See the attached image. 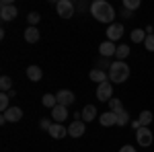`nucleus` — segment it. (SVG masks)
Wrapping results in <instances>:
<instances>
[{
	"label": "nucleus",
	"instance_id": "obj_1",
	"mask_svg": "<svg viewBox=\"0 0 154 152\" xmlns=\"http://www.w3.org/2000/svg\"><path fill=\"white\" fill-rule=\"evenodd\" d=\"M91 14L95 17L99 23L113 25V19H115V8H113L107 0H95V2L91 4Z\"/></svg>",
	"mask_w": 154,
	"mask_h": 152
},
{
	"label": "nucleus",
	"instance_id": "obj_2",
	"mask_svg": "<svg viewBox=\"0 0 154 152\" xmlns=\"http://www.w3.org/2000/svg\"><path fill=\"white\" fill-rule=\"evenodd\" d=\"M109 82H117V84H121V82H125L128 78H130V66L125 64V62H119V60H115L113 64H111V68H109Z\"/></svg>",
	"mask_w": 154,
	"mask_h": 152
},
{
	"label": "nucleus",
	"instance_id": "obj_3",
	"mask_svg": "<svg viewBox=\"0 0 154 152\" xmlns=\"http://www.w3.org/2000/svg\"><path fill=\"white\" fill-rule=\"evenodd\" d=\"M97 99L103 101V103H109V101L113 99V84H111L109 80L97 86Z\"/></svg>",
	"mask_w": 154,
	"mask_h": 152
},
{
	"label": "nucleus",
	"instance_id": "obj_4",
	"mask_svg": "<svg viewBox=\"0 0 154 152\" xmlns=\"http://www.w3.org/2000/svg\"><path fill=\"white\" fill-rule=\"evenodd\" d=\"M56 11H58V14L62 19H70V17H74V4L70 0H58Z\"/></svg>",
	"mask_w": 154,
	"mask_h": 152
},
{
	"label": "nucleus",
	"instance_id": "obj_5",
	"mask_svg": "<svg viewBox=\"0 0 154 152\" xmlns=\"http://www.w3.org/2000/svg\"><path fill=\"white\" fill-rule=\"evenodd\" d=\"M136 140H138V144H140L142 148H148V146L154 142V136H152V132H150L148 128H140L138 132H136Z\"/></svg>",
	"mask_w": 154,
	"mask_h": 152
},
{
	"label": "nucleus",
	"instance_id": "obj_6",
	"mask_svg": "<svg viewBox=\"0 0 154 152\" xmlns=\"http://www.w3.org/2000/svg\"><path fill=\"white\" fill-rule=\"evenodd\" d=\"M84 132H86V123L82 119H74L68 126V136H72V138H80V136H84Z\"/></svg>",
	"mask_w": 154,
	"mask_h": 152
},
{
	"label": "nucleus",
	"instance_id": "obj_7",
	"mask_svg": "<svg viewBox=\"0 0 154 152\" xmlns=\"http://www.w3.org/2000/svg\"><path fill=\"white\" fill-rule=\"evenodd\" d=\"M121 35H123V25L121 23H113L107 27V41H119L121 39Z\"/></svg>",
	"mask_w": 154,
	"mask_h": 152
},
{
	"label": "nucleus",
	"instance_id": "obj_8",
	"mask_svg": "<svg viewBox=\"0 0 154 152\" xmlns=\"http://www.w3.org/2000/svg\"><path fill=\"white\" fill-rule=\"evenodd\" d=\"M68 107L64 105H56L54 109H51V119H54V123H64L66 119H68Z\"/></svg>",
	"mask_w": 154,
	"mask_h": 152
},
{
	"label": "nucleus",
	"instance_id": "obj_9",
	"mask_svg": "<svg viewBox=\"0 0 154 152\" xmlns=\"http://www.w3.org/2000/svg\"><path fill=\"white\" fill-rule=\"evenodd\" d=\"M56 99H58V105H64V107H68L74 103V93L72 91H68V88H64V91H60L58 95H56Z\"/></svg>",
	"mask_w": 154,
	"mask_h": 152
},
{
	"label": "nucleus",
	"instance_id": "obj_10",
	"mask_svg": "<svg viewBox=\"0 0 154 152\" xmlns=\"http://www.w3.org/2000/svg\"><path fill=\"white\" fill-rule=\"evenodd\" d=\"M115 51H117V47L113 41H103L101 45H99V54H101V58H111V56H115Z\"/></svg>",
	"mask_w": 154,
	"mask_h": 152
},
{
	"label": "nucleus",
	"instance_id": "obj_11",
	"mask_svg": "<svg viewBox=\"0 0 154 152\" xmlns=\"http://www.w3.org/2000/svg\"><path fill=\"white\" fill-rule=\"evenodd\" d=\"M17 6L14 4H6V6H0V17L2 21H14L17 19Z\"/></svg>",
	"mask_w": 154,
	"mask_h": 152
},
{
	"label": "nucleus",
	"instance_id": "obj_12",
	"mask_svg": "<svg viewBox=\"0 0 154 152\" xmlns=\"http://www.w3.org/2000/svg\"><path fill=\"white\" fill-rule=\"evenodd\" d=\"M2 117H4L6 121H12V123H14V121H21V117H23V109H21V107H11L8 111L2 113Z\"/></svg>",
	"mask_w": 154,
	"mask_h": 152
},
{
	"label": "nucleus",
	"instance_id": "obj_13",
	"mask_svg": "<svg viewBox=\"0 0 154 152\" xmlns=\"http://www.w3.org/2000/svg\"><path fill=\"white\" fill-rule=\"evenodd\" d=\"M88 78L93 82H99V84H103V82L109 80V74H107L105 70H101V68H93L91 70V74H88Z\"/></svg>",
	"mask_w": 154,
	"mask_h": 152
},
{
	"label": "nucleus",
	"instance_id": "obj_14",
	"mask_svg": "<svg viewBox=\"0 0 154 152\" xmlns=\"http://www.w3.org/2000/svg\"><path fill=\"white\" fill-rule=\"evenodd\" d=\"M99 121H101V126H105V128H109V126H117V113L107 111V113H103V115L99 117Z\"/></svg>",
	"mask_w": 154,
	"mask_h": 152
},
{
	"label": "nucleus",
	"instance_id": "obj_15",
	"mask_svg": "<svg viewBox=\"0 0 154 152\" xmlns=\"http://www.w3.org/2000/svg\"><path fill=\"white\" fill-rule=\"evenodd\" d=\"M49 136H51V138H56V140H60V138L68 136V128H64L62 123H54V126L49 128Z\"/></svg>",
	"mask_w": 154,
	"mask_h": 152
},
{
	"label": "nucleus",
	"instance_id": "obj_16",
	"mask_svg": "<svg viewBox=\"0 0 154 152\" xmlns=\"http://www.w3.org/2000/svg\"><path fill=\"white\" fill-rule=\"evenodd\" d=\"M27 78L31 82H39L43 78V70H41L39 66H29V68H27Z\"/></svg>",
	"mask_w": 154,
	"mask_h": 152
},
{
	"label": "nucleus",
	"instance_id": "obj_17",
	"mask_svg": "<svg viewBox=\"0 0 154 152\" xmlns=\"http://www.w3.org/2000/svg\"><path fill=\"white\" fill-rule=\"evenodd\" d=\"M25 41L27 43H37L39 41V29L37 27H27L25 29Z\"/></svg>",
	"mask_w": 154,
	"mask_h": 152
},
{
	"label": "nucleus",
	"instance_id": "obj_18",
	"mask_svg": "<svg viewBox=\"0 0 154 152\" xmlns=\"http://www.w3.org/2000/svg\"><path fill=\"white\" fill-rule=\"evenodd\" d=\"M80 115H82V121H84V123H86V121H93V119H95V115H97L95 105H86L82 109V113H80Z\"/></svg>",
	"mask_w": 154,
	"mask_h": 152
},
{
	"label": "nucleus",
	"instance_id": "obj_19",
	"mask_svg": "<svg viewBox=\"0 0 154 152\" xmlns=\"http://www.w3.org/2000/svg\"><path fill=\"white\" fill-rule=\"evenodd\" d=\"M41 103H43V107H48V109H54V107L58 105V99H56V95L45 93V95H43V99H41Z\"/></svg>",
	"mask_w": 154,
	"mask_h": 152
},
{
	"label": "nucleus",
	"instance_id": "obj_20",
	"mask_svg": "<svg viewBox=\"0 0 154 152\" xmlns=\"http://www.w3.org/2000/svg\"><path fill=\"white\" fill-rule=\"evenodd\" d=\"M138 121H140L142 128H148V126L152 123V111H142L140 117H138Z\"/></svg>",
	"mask_w": 154,
	"mask_h": 152
},
{
	"label": "nucleus",
	"instance_id": "obj_21",
	"mask_svg": "<svg viewBox=\"0 0 154 152\" xmlns=\"http://www.w3.org/2000/svg\"><path fill=\"white\" fill-rule=\"evenodd\" d=\"M130 37H131V41H134V43H142V41H146L144 29H134V31L130 33Z\"/></svg>",
	"mask_w": 154,
	"mask_h": 152
},
{
	"label": "nucleus",
	"instance_id": "obj_22",
	"mask_svg": "<svg viewBox=\"0 0 154 152\" xmlns=\"http://www.w3.org/2000/svg\"><path fill=\"white\" fill-rule=\"evenodd\" d=\"M128 56H130V47H128V45H119L117 51H115V58H117L119 62H123Z\"/></svg>",
	"mask_w": 154,
	"mask_h": 152
},
{
	"label": "nucleus",
	"instance_id": "obj_23",
	"mask_svg": "<svg viewBox=\"0 0 154 152\" xmlns=\"http://www.w3.org/2000/svg\"><path fill=\"white\" fill-rule=\"evenodd\" d=\"M109 111H113V113H121V111H123V103H121L119 99H111V101H109Z\"/></svg>",
	"mask_w": 154,
	"mask_h": 152
},
{
	"label": "nucleus",
	"instance_id": "obj_24",
	"mask_svg": "<svg viewBox=\"0 0 154 152\" xmlns=\"http://www.w3.org/2000/svg\"><path fill=\"white\" fill-rule=\"evenodd\" d=\"M0 88H2V93H11L12 91V80L8 76H2L0 78Z\"/></svg>",
	"mask_w": 154,
	"mask_h": 152
},
{
	"label": "nucleus",
	"instance_id": "obj_25",
	"mask_svg": "<svg viewBox=\"0 0 154 152\" xmlns=\"http://www.w3.org/2000/svg\"><path fill=\"white\" fill-rule=\"evenodd\" d=\"M128 123H130V113L123 109L121 113H117V126H121V128H123V126H128Z\"/></svg>",
	"mask_w": 154,
	"mask_h": 152
},
{
	"label": "nucleus",
	"instance_id": "obj_26",
	"mask_svg": "<svg viewBox=\"0 0 154 152\" xmlns=\"http://www.w3.org/2000/svg\"><path fill=\"white\" fill-rule=\"evenodd\" d=\"M123 8L134 12L136 8H140V0H123Z\"/></svg>",
	"mask_w": 154,
	"mask_h": 152
},
{
	"label": "nucleus",
	"instance_id": "obj_27",
	"mask_svg": "<svg viewBox=\"0 0 154 152\" xmlns=\"http://www.w3.org/2000/svg\"><path fill=\"white\" fill-rule=\"evenodd\" d=\"M8 99H11V97H8V93H2V95H0V111H2V113L11 109V105H8Z\"/></svg>",
	"mask_w": 154,
	"mask_h": 152
},
{
	"label": "nucleus",
	"instance_id": "obj_28",
	"mask_svg": "<svg viewBox=\"0 0 154 152\" xmlns=\"http://www.w3.org/2000/svg\"><path fill=\"white\" fill-rule=\"evenodd\" d=\"M39 19H41L39 12H29V14H27V23H29V27H35V25L39 23Z\"/></svg>",
	"mask_w": 154,
	"mask_h": 152
},
{
	"label": "nucleus",
	"instance_id": "obj_29",
	"mask_svg": "<svg viewBox=\"0 0 154 152\" xmlns=\"http://www.w3.org/2000/svg\"><path fill=\"white\" fill-rule=\"evenodd\" d=\"M144 47L148 51H154V33L152 35H146V41H144Z\"/></svg>",
	"mask_w": 154,
	"mask_h": 152
},
{
	"label": "nucleus",
	"instance_id": "obj_30",
	"mask_svg": "<svg viewBox=\"0 0 154 152\" xmlns=\"http://www.w3.org/2000/svg\"><path fill=\"white\" fill-rule=\"evenodd\" d=\"M51 126H54V123H51V121H49L48 117H45V119H41V121H39V128H41V129H45V132H49V128H51Z\"/></svg>",
	"mask_w": 154,
	"mask_h": 152
},
{
	"label": "nucleus",
	"instance_id": "obj_31",
	"mask_svg": "<svg viewBox=\"0 0 154 152\" xmlns=\"http://www.w3.org/2000/svg\"><path fill=\"white\" fill-rule=\"evenodd\" d=\"M119 152H136V148L130 146V144H125V146H121V148H119Z\"/></svg>",
	"mask_w": 154,
	"mask_h": 152
},
{
	"label": "nucleus",
	"instance_id": "obj_32",
	"mask_svg": "<svg viewBox=\"0 0 154 152\" xmlns=\"http://www.w3.org/2000/svg\"><path fill=\"white\" fill-rule=\"evenodd\" d=\"M121 17H123V19H131L134 14H131L130 11H125V8H123V11H121Z\"/></svg>",
	"mask_w": 154,
	"mask_h": 152
},
{
	"label": "nucleus",
	"instance_id": "obj_33",
	"mask_svg": "<svg viewBox=\"0 0 154 152\" xmlns=\"http://www.w3.org/2000/svg\"><path fill=\"white\" fill-rule=\"evenodd\" d=\"M131 128L136 129V132H138V129L142 128V126H140V121H138V119H136V121H131Z\"/></svg>",
	"mask_w": 154,
	"mask_h": 152
}]
</instances>
